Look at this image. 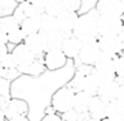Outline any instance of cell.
<instances>
[{
	"instance_id": "6da1fadb",
	"label": "cell",
	"mask_w": 124,
	"mask_h": 121,
	"mask_svg": "<svg viewBox=\"0 0 124 121\" xmlns=\"http://www.w3.org/2000/svg\"><path fill=\"white\" fill-rule=\"evenodd\" d=\"M100 14L96 9H91L87 13L81 14L78 17L76 23L74 26L72 35L78 37L81 43L93 41L100 37L98 28H97V19Z\"/></svg>"
},
{
	"instance_id": "7a4b0ae2",
	"label": "cell",
	"mask_w": 124,
	"mask_h": 121,
	"mask_svg": "<svg viewBox=\"0 0 124 121\" xmlns=\"http://www.w3.org/2000/svg\"><path fill=\"white\" fill-rule=\"evenodd\" d=\"M119 56L120 54H116V56L101 54L100 58L97 59V62L93 66V71L97 75L100 86L115 80V71H116V64H118Z\"/></svg>"
},
{
	"instance_id": "3957f363",
	"label": "cell",
	"mask_w": 124,
	"mask_h": 121,
	"mask_svg": "<svg viewBox=\"0 0 124 121\" xmlns=\"http://www.w3.org/2000/svg\"><path fill=\"white\" fill-rule=\"evenodd\" d=\"M74 94L75 92L69 86H62L57 89L52 94L50 98V106L58 115H62L65 112L72 110V103H74Z\"/></svg>"
},
{
	"instance_id": "277c9868",
	"label": "cell",
	"mask_w": 124,
	"mask_h": 121,
	"mask_svg": "<svg viewBox=\"0 0 124 121\" xmlns=\"http://www.w3.org/2000/svg\"><path fill=\"white\" fill-rule=\"evenodd\" d=\"M123 18L100 15L97 19V28L100 36H118L123 30Z\"/></svg>"
},
{
	"instance_id": "5b68a950",
	"label": "cell",
	"mask_w": 124,
	"mask_h": 121,
	"mask_svg": "<svg viewBox=\"0 0 124 121\" xmlns=\"http://www.w3.org/2000/svg\"><path fill=\"white\" fill-rule=\"evenodd\" d=\"M100 15L106 17H124V3L122 0H97L96 8Z\"/></svg>"
},
{
	"instance_id": "8992f818",
	"label": "cell",
	"mask_w": 124,
	"mask_h": 121,
	"mask_svg": "<svg viewBox=\"0 0 124 121\" xmlns=\"http://www.w3.org/2000/svg\"><path fill=\"white\" fill-rule=\"evenodd\" d=\"M101 54L102 53H101V50H100L97 40L87 41V43H83V45H81V49L79 52V56H78V59L80 61L81 64L93 67Z\"/></svg>"
},
{
	"instance_id": "52a82bcc",
	"label": "cell",
	"mask_w": 124,
	"mask_h": 121,
	"mask_svg": "<svg viewBox=\"0 0 124 121\" xmlns=\"http://www.w3.org/2000/svg\"><path fill=\"white\" fill-rule=\"evenodd\" d=\"M43 62L46 70L49 71H57L65 67L67 63V58L61 49H50L46 50L43 57Z\"/></svg>"
},
{
	"instance_id": "ba28073f",
	"label": "cell",
	"mask_w": 124,
	"mask_h": 121,
	"mask_svg": "<svg viewBox=\"0 0 124 121\" xmlns=\"http://www.w3.org/2000/svg\"><path fill=\"white\" fill-rule=\"evenodd\" d=\"M100 50L102 54H110V56H116V54L123 53L122 40L119 35L118 36H100L97 39Z\"/></svg>"
},
{
	"instance_id": "9c48e42d",
	"label": "cell",
	"mask_w": 124,
	"mask_h": 121,
	"mask_svg": "<svg viewBox=\"0 0 124 121\" xmlns=\"http://www.w3.org/2000/svg\"><path fill=\"white\" fill-rule=\"evenodd\" d=\"M44 13V8L43 7H38V5H34V4L26 1H23L21 4H17L13 10V14L14 18L21 23L25 18L27 17H35V15H41Z\"/></svg>"
},
{
	"instance_id": "30bf717a",
	"label": "cell",
	"mask_w": 124,
	"mask_h": 121,
	"mask_svg": "<svg viewBox=\"0 0 124 121\" xmlns=\"http://www.w3.org/2000/svg\"><path fill=\"white\" fill-rule=\"evenodd\" d=\"M23 44L27 46V49L34 54L36 58H40L44 56V53L46 52V46H45V39L44 35L41 32L32 34V35H27Z\"/></svg>"
},
{
	"instance_id": "8fae6325",
	"label": "cell",
	"mask_w": 124,
	"mask_h": 121,
	"mask_svg": "<svg viewBox=\"0 0 124 121\" xmlns=\"http://www.w3.org/2000/svg\"><path fill=\"white\" fill-rule=\"evenodd\" d=\"M3 112H4V115H5L7 120L13 119V117H18V116H27L29 104H27V102L23 99L10 98Z\"/></svg>"
},
{
	"instance_id": "7c38bea8",
	"label": "cell",
	"mask_w": 124,
	"mask_h": 121,
	"mask_svg": "<svg viewBox=\"0 0 124 121\" xmlns=\"http://www.w3.org/2000/svg\"><path fill=\"white\" fill-rule=\"evenodd\" d=\"M79 17L78 12H69L65 10L61 15L57 17V26H58V31H61L66 37L71 36L72 35V30L74 26L76 23V19Z\"/></svg>"
},
{
	"instance_id": "4fadbf2b",
	"label": "cell",
	"mask_w": 124,
	"mask_h": 121,
	"mask_svg": "<svg viewBox=\"0 0 124 121\" xmlns=\"http://www.w3.org/2000/svg\"><path fill=\"white\" fill-rule=\"evenodd\" d=\"M10 53L14 57V61L17 63V68L25 67V66L30 64L31 62H34L36 59V57L27 49V46L23 43L22 44H18V45H14V48H13V50H10Z\"/></svg>"
},
{
	"instance_id": "5bb4252c",
	"label": "cell",
	"mask_w": 124,
	"mask_h": 121,
	"mask_svg": "<svg viewBox=\"0 0 124 121\" xmlns=\"http://www.w3.org/2000/svg\"><path fill=\"white\" fill-rule=\"evenodd\" d=\"M81 45H83V43H81L78 37L74 36V35H71V36L66 37L63 40L61 50L63 52V54L66 56L67 59H78V56H79Z\"/></svg>"
},
{
	"instance_id": "9a60e30c",
	"label": "cell",
	"mask_w": 124,
	"mask_h": 121,
	"mask_svg": "<svg viewBox=\"0 0 124 121\" xmlns=\"http://www.w3.org/2000/svg\"><path fill=\"white\" fill-rule=\"evenodd\" d=\"M106 110H107V102H105L98 95H93L89 103L88 108V116L94 120H102L106 117Z\"/></svg>"
},
{
	"instance_id": "2e32d148",
	"label": "cell",
	"mask_w": 124,
	"mask_h": 121,
	"mask_svg": "<svg viewBox=\"0 0 124 121\" xmlns=\"http://www.w3.org/2000/svg\"><path fill=\"white\" fill-rule=\"evenodd\" d=\"M118 90H119V84L114 80V81H110V83L101 85L98 92H97V95L100 98H102L105 102L108 103L118 98Z\"/></svg>"
},
{
	"instance_id": "e0dca14e",
	"label": "cell",
	"mask_w": 124,
	"mask_h": 121,
	"mask_svg": "<svg viewBox=\"0 0 124 121\" xmlns=\"http://www.w3.org/2000/svg\"><path fill=\"white\" fill-rule=\"evenodd\" d=\"M91 94L85 92H75L74 94V103H72V110H75L79 114H88V108H89V103L92 99Z\"/></svg>"
},
{
	"instance_id": "ac0fdd59",
	"label": "cell",
	"mask_w": 124,
	"mask_h": 121,
	"mask_svg": "<svg viewBox=\"0 0 124 121\" xmlns=\"http://www.w3.org/2000/svg\"><path fill=\"white\" fill-rule=\"evenodd\" d=\"M106 117L111 121H124V103L115 99L107 103Z\"/></svg>"
},
{
	"instance_id": "d6986e66",
	"label": "cell",
	"mask_w": 124,
	"mask_h": 121,
	"mask_svg": "<svg viewBox=\"0 0 124 121\" xmlns=\"http://www.w3.org/2000/svg\"><path fill=\"white\" fill-rule=\"evenodd\" d=\"M40 19L41 15H35V17H27L19 23L21 30L25 32V35H32V34H38L40 32Z\"/></svg>"
},
{
	"instance_id": "ffe728a7",
	"label": "cell",
	"mask_w": 124,
	"mask_h": 121,
	"mask_svg": "<svg viewBox=\"0 0 124 121\" xmlns=\"http://www.w3.org/2000/svg\"><path fill=\"white\" fill-rule=\"evenodd\" d=\"M45 66H44V62L43 59L40 61L39 58H36L34 62H31L30 64L25 66V67H19L18 71L23 73V75H29V76H32V77H36V76H40L41 73H44L45 71Z\"/></svg>"
},
{
	"instance_id": "44dd1931",
	"label": "cell",
	"mask_w": 124,
	"mask_h": 121,
	"mask_svg": "<svg viewBox=\"0 0 124 121\" xmlns=\"http://www.w3.org/2000/svg\"><path fill=\"white\" fill-rule=\"evenodd\" d=\"M44 39H45L46 50H50V49H61L62 43L66 39V36L61 31H54L52 34L44 35Z\"/></svg>"
},
{
	"instance_id": "7402d4cb",
	"label": "cell",
	"mask_w": 124,
	"mask_h": 121,
	"mask_svg": "<svg viewBox=\"0 0 124 121\" xmlns=\"http://www.w3.org/2000/svg\"><path fill=\"white\" fill-rule=\"evenodd\" d=\"M40 21H41L40 22V32L43 35H48V34L54 32V31H58L56 17H52V15H49V14L43 13Z\"/></svg>"
},
{
	"instance_id": "603a6c76",
	"label": "cell",
	"mask_w": 124,
	"mask_h": 121,
	"mask_svg": "<svg viewBox=\"0 0 124 121\" xmlns=\"http://www.w3.org/2000/svg\"><path fill=\"white\" fill-rule=\"evenodd\" d=\"M65 10L66 9H65L62 0H49L44 7V13L52 15V17H56V18L58 15H61Z\"/></svg>"
},
{
	"instance_id": "cb8c5ba5",
	"label": "cell",
	"mask_w": 124,
	"mask_h": 121,
	"mask_svg": "<svg viewBox=\"0 0 124 121\" xmlns=\"http://www.w3.org/2000/svg\"><path fill=\"white\" fill-rule=\"evenodd\" d=\"M0 26L4 28L7 34L12 32L13 30L19 27V22L14 18L13 14H8V15H1L0 17Z\"/></svg>"
},
{
	"instance_id": "d4e9b609",
	"label": "cell",
	"mask_w": 124,
	"mask_h": 121,
	"mask_svg": "<svg viewBox=\"0 0 124 121\" xmlns=\"http://www.w3.org/2000/svg\"><path fill=\"white\" fill-rule=\"evenodd\" d=\"M25 39H26V35L21 30V27H18V28H16V30L12 31V32L8 34V43H10V44H13V45L22 44V43L25 41Z\"/></svg>"
},
{
	"instance_id": "484cf974",
	"label": "cell",
	"mask_w": 124,
	"mask_h": 121,
	"mask_svg": "<svg viewBox=\"0 0 124 121\" xmlns=\"http://www.w3.org/2000/svg\"><path fill=\"white\" fill-rule=\"evenodd\" d=\"M63 121H84L88 117V114H79L75 110H70L61 115Z\"/></svg>"
},
{
	"instance_id": "4316f807",
	"label": "cell",
	"mask_w": 124,
	"mask_h": 121,
	"mask_svg": "<svg viewBox=\"0 0 124 121\" xmlns=\"http://www.w3.org/2000/svg\"><path fill=\"white\" fill-rule=\"evenodd\" d=\"M115 81L119 85L124 84V54H120L115 71Z\"/></svg>"
},
{
	"instance_id": "83f0119b",
	"label": "cell",
	"mask_w": 124,
	"mask_h": 121,
	"mask_svg": "<svg viewBox=\"0 0 124 121\" xmlns=\"http://www.w3.org/2000/svg\"><path fill=\"white\" fill-rule=\"evenodd\" d=\"M0 66L3 68H7V70H13V68H17V63L14 61V57L12 56V53L9 52L8 54L4 56V58L0 61Z\"/></svg>"
},
{
	"instance_id": "f1b7e54d",
	"label": "cell",
	"mask_w": 124,
	"mask_h": 121,
	"mask_svg": "<svg viewBox=\"0 0 124 121\" xmlns=\"http://www.w3.org/2000/svg\"><path fill=\"white\" fill-rule=\"evenodd\" d=\"M62 1H63L65 9L69 12H78L83 4L81 0H62Z\"/></svg>"
},
{
	"instance_id": "f546056e",
	"label": "cell",
	"mask_w": 124,
	"mask_h": 121,
	"mask_svg": "<svg viewBox=\"0 0 124 121\" xmlns=\"http://www.w3.org/2000/svg\"><path fill=\"white\" fill-rule=\"evenodd\" d=\"M0 95L10 97V81L0 77Z\"/></svg>"
},
{
	"instance_id": "4dcf8cb0",
	"label": "cell",
	"mask_w": 124,
	"mask_h": 121,
	"mask_svg": "<svg viewBox=\"0 0 124 121\" xmlns=\"http://www.w3.org/2000/svg\"><path fill=\"white\" fill-rule=\"evenodd\" d=\"M17 3L14 0H0V9L1 10H8V14H12L14 10Z\"/></svg>"
},
{
	"instance_id": "1f68e13d",
	"label": "cell",
	"mask_w": 124,
	"mask_h": 121,
	"mask_svg": "<svg viewBox=\"0 0 124 121\" xmlns=\"http://www.w3.org/2000/svg\"><path fill=\"white\" fill-rule=\"evenodd\" d=\"M41 121H62V117L57 112H53V114H46Z\"/></svg>"
},
{
	"instance_id": "d6a6232c",
	"label": "cell",
	"mask_w": 124,
	"mask_h": 121,
	"mask_svg": "<svg viewBox=\"0 0 124 121\" xmlns=\"http://www.w3.org/2000/svg\"><path fill=\"white\" fill-rule=\"evenodd\" d=\"M0 44H8V34L0 26Z\"/></svg>"
},
{
	"instance_id": "836d02e7",
	"label": "cell",
	"mask_w": 124,
	"mask_h": 121,
	"mask_svg": "<svg viewBox=\"0 0 124 121\" xmlns=\"http://www.w3.org/2000/svg\"><path fill=\"white\" fill-rule=\"evenodd\" d=\"M10 50L8 49V44H0V61L4 58L5 54H8Z\"/></svg>"
},
{
	"instance_id": "e575fe53",
	"label": "cell",
	"mask_w": 124,
	"mask_h": 121,
	"mask_svg": "<svg viewBox=\"0 0 124 121\" xmlns=\"http://www.w3.org/2000/svg\"><path fill=\"white\" fill-rule=\"evenodd\" d=\"M118 100H120L122 103H124V84L119 85V90H118Z\"/></svg>"
},
{
	"instance_id": "d590c367",
	"label": "cell",
	"mask_w": 124,
	"mask_h": 121,
	"mask_svg": "<svg viewBox=\"0 0 124 121\" xmlns=\"http://www.w3.org/2000/svg\"><path fill=\"white\" fill-rule=\"evenodd\" d=\"M29 3L31 4H34V5H38V7H43L44 8L45 7V4L49 1V0H27Z\"/></svg>"
},
{
	"instance_id": "8d00e7d4",
	"label": "cell",
	"mask_w": 124,
	"mask_h": 121,
	"mask_svg": "<svg viewBox=\"0 0 124 121\" xmlns=\"http://www.w3.org/2000/svg\"><path fill=\"white\" fill-rule=\"evenodd\" d=\"M7 121H30L27 119V116H18V117H13V119H9Z\"/></svg>"
},
{
	"instance_id": "74e56055",
	"label": "cell",
	"mask_w": 124,
	"mask_h": 121,
	"mask_svg": "<svg viewBox=\"0 0 124 121\" xmlns=\"http://www.w3.org/2000/svg\"><path fill=\"white\" fill-rule=\"evenodd\" d=\"M0 121H7V119H5V115H4L3 110H0Z\"/></svg>"
},
{
	"instance_id": "f35d334b",
	"label": "cell",
	"mask_w": 124,
	"mask_h": 121,
	"mask_svg": "<svg viewBox=\"0 0 124 121\" xmlns=\"http://www.w3.org/2000/svg\"><path fill=\"white\" fill-rule=\"evenodd\" d=\"M119 37H120V40H122V46H123V52H124V34H120Z\"/></svg>"
},
{
	"instance_id": "ab89813d",
	"label": "cell",
	"mask_w": 124,
	"mask_h": 121,
	"mask_svg": "<svg viewBox=\"0 0 124 121\" xmlns=\"http://www.w3.org/2000/svg\"><path fill=\"white\" fill-rule=\"evenodd\" d=\"M84 121H98V120H94V119H92V117H89V116H88V117L85 119Z\"/></svg>"
},
{
	"instance_id": "60d3db41",
	"label": "cell",
	"mask_w": 124,
	"mask_h": 121,
	"mask_svg": "<svg viewBox=\"0 0 124 121\" xmlns=\"http://www.w3.org/2000/svg\"><path fill=\"white\" fill-rule=\"evenodd\" d=\"M14 1L17 3V4H21V3H23V1H26V0H14Z\"/></svg>"
},
{
	"instance_id": "b9f144b4",
	"label": "cell",
	"mask_w": 124,
	"mask_h": 121,
	"mask_svg": "<svg viewBox=\"0 0 124 121\" xmlns=\"http://www.w3.org/2000/svg\"><path fill=\"white\" fill-rule=\"evenodd\" d=\"M100 121H111V120H108L107 117H105V119H102V120H100Z\"/></svg>"
},
{
	"instance_id": "7bdbcfd3",
	"label": "cell",
	"mask_w": 124,
	"mask_h": 121,
	"mask_svg": "<svg viewBox=\"0 0 124 121\" xmlns=\"http://www.w3.org/2000/svg\"><path fill=\"white\" fill-rule=\"evenodd\" d=\"M122 1H123V3H124V0H122Z\"/></svg>"
},
{
	"instance_id": "ee69618b",
	"label": "cell",
	"mask_w": 124,
	"mask_h": 121,
	"mask_svg": "<svg viewBox=\"0 0 124 121\" xmlns=\"http://www.w3.org/2000/svg\"><path fill=\"white\" fill-rule=\"evenodd\" d=\"M62 121H63V120H62Z\"/></svg>"
}]
</instances>
